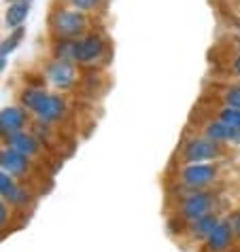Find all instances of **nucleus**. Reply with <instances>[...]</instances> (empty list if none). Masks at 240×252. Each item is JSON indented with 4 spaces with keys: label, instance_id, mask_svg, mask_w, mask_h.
Here are the masks:
<instances>
[{
    "label": "nucleus",
    "instance_id": "f257e3e1",
    "mask_svg": "<svg viewBox=\"0 0 240 252\" xmlns=\"http://www.w3.org/2000/svg\"><path fill=\"white\" fill-rule=\"evenodd\" d=\"M53 58L66 60L79 66H94L107 58L109 38L102 32L91 30L79 38H58L53 40Z\"/></svg>",
    "mask_w": 240,
    "mask_h": 252
},
{
    "label": "nucleus",
    "instance_id": "f03ea898",
    "mask_svg": "<svg viewBox=\"0 0 240 252\" xmlns=\"http://www.w3.org/2000/svg\"><path fill=\"white\" fill-rule=\"evenodd\" d=\"M94 15L77 9L73 4H64L53 0L47 13V30L53 40L58 38H79L91 32Z\"/></svg>",
    "mask_w": 240,
    "mask_h": 252
},
{
    "label": "nucleus",
    "instance_id": "7ed1b4c3",
    "mask_svg": "<svg viewBox=\"0 0 240 252\" xmlns=\"http://www.w3.org/2000/svg\"><path fill=\"white\" fill-rule=\"evenodd\" d=\"M22 106L26 110H30V113L45 125L62 121L68 113L64 97L58 95V94H49L45 89H39V87L24 89L22 92Z\"/></svg>",
    "mask_w": 240,
    "mask_h": 252
},
{
    "label": "nucleus",
    "instance_id": "20e7f679",
    "mask_svg": "<svg viewBox=\"0 0 240 252\" xmlns=\"http://www.w3.org/2000/svg\"><path fill=\"white\" fill-rule=\"evenodd\" d=\"M45 79L51 87L60 89V92H68V89H73L77 85V81H79V64L53 58L51 62H47V66H45Z\"/></svg>",
    "mask_w": 240,
    "mask_h": 252
},
{
    "label": "nucleus",
    "instance_id": "39448f33",
    "mask_svg": "<svg viewBox=\"0 0 240 252\" xmlns=\"http://www.w3.org/2000/svg\"><path fill=\"white\" fill-rule=\"evenodd\" d=\"M221 155V149H219V142L210 138H196L192 142H187L185 151H183V157H185L187 163H200V161H213Z\"/></svg>",
    "mask_w": 240,
    "mask_h": 252
},
{
    "label": "nucleus",
    "instance_id": "423d86ee",
    "mask_svg": "<svg viewBox=\"0 0 240 252\" xmlns=\"http://www.w3.org/2000/svg\"><path fill=\"white\" fill-rule=\"evenodd\" d=\"M28 123V113L24 106H6L0 110V138L6 140L9 136L24 131Z\"/></svg>",
    "mask_w": 240,
    "mask_h": 252
},
{
    "label": "nucleus",
    "instance_id": "0eeeda50",
    "mask_svg": "<svg viewBox=\"0 0 240 252\" xmlns=\"http://www.w3.org/2000/svg\"><path fill=\"white\" fill-rule=\"evenodd\" d=\"M210 210H213V197H210L208 193H192L189 197H185L181 206V216L185 220H198L202 219V216L210 214Z\"/></svg>",
    "mask_w": 240,
    "mask_h": 252
},
{
    "label": "nucleus",
    "instance_id": "6e6552de",
    "mask_svg": "<svg viewBox=\"0 0 240 252\" xmlns=\"http://www.w3.org/2000/svg\"><path fill=\"white\" fill-rule=\"evenodd\" d=\"M217 167L213 163H198V165H187L181 172V180L187 187H206L215 180Z\"/></svg>",
    "mask_w": 240,
    "mask_h": 252
},
{
    "label": "nucleus",
    "instance_id": "1a4fd4ad",
    "mask_svg": "<svg viewBox=\"0 0 240 252\" xmlns=\"http://www.w3.org/2000/svg\"><path fill=\"white\" fill-rule=\"evenodd\" d=\"M0 197L13 206H24L30 201V195H28L19 185H15V180L11 178V174L4 172L2 167H0Z\"/></svg>",
    "mask_w": 240,
    "mask_h": 252
},
{
    "label": "nucleus",
    "instance_id": "9d476101",
    "mask_svg": "<svg viewBox=\"0 0 240 252\" xmlns=\"http://www.w3.org/2000/svg\"><path fill=\"white\" fill-rule=\"evenodd\" d=\"M28 165L30 163H28V157L24 153L11 149V146L0 149V167L4 172H9L11 176H24V174H28Z\"/></svg>",
    "mask_w": 240,
    "mask_h": 252
},
{
    "label": "nucleus",
    "instance_id": "9b49d317",
    "mask_svg": "<svg viewBox=\"0 0 240 252\" xmlns=\"http://www.w3.org/2000/svg\"><path fill=\"white\" fill-rule=\"evenodd\" d=\"M30 4L32 2H26V0H17V2H11L6 4V11H4V26L9 30H15V28L24 26L28 15H30Z\"/></svg>",
    "mask_w": 240,
    "mask_h": 252
},
{
    "label": "nucleus",
    "instance_id": "f8f14e48",
    "mask_svg": "<svg viewBox=\"0 0 240 252\" xmlns=\"http://www.w3.org/2000/svg\"><path fill=\"white\" fill-rule=\"evenodd\" d=\"M232 235H234V227H232V222H221L219 220L217 222V227L213 229V233L208 235V250H213V252H221L230 246V242H232Z\"/></svg>",
    "mask_w": 240,
    "mask_h": 252
},
{
    "label": "nucleus",
    "instance_id": "ddd939ff",
    "mask_svg": "<svg viewBox=\"0 0 240 252\" xmlns=\"http://www.w3.org/2000/svg\"><path fill=\"white\" fill-rule=\"evenodd\" d=\"M6 146H11V149H15L19 153H24L26 157H32V155H37L39 153V140L30 136V134H26V131H17V134H13L4 140Z\"/></svg>",
    "mask_w": 240,
    "mask_h": 252
},
{
    "label": "nucleus",
    "instance_id": "4468645a",
    "mask_svg": "<svg viewBox=\"0 0 240 252\" xmlns=\"http://www.w3.org/2000/svg\"><path fill=\"white\" fill-rule=\"evenodd\" d=\"M24 36H26V28L19 26V28H15V30H11L9 36H6L2 43H0V72H2L4 66H6V58H9V55L15 51L17 45H22Z\"/></svg>",
    "mask_w": 240,
    "mask_h": 252
},
{
    "label": "nucleus",
    "instance_id": "2eb2a0df",
    "mask_svg": "<svg viewBox=\"0 0 240 252\" xmlns=\"http://www.w3.org/2000/svg\"><path fill=\"white\" fill-rule=\"evenodd\" d=\"M234 129L236 127H230V125L223 121H215V123L206 125L204 134H206V138L215 140V142H232V140H234Z\"/></svg>",
    "mask_w": 240,
    "mask_h": 252
},
{
    "label": "nucleus",
    "instance_id": "dca6fc26",
    "mask_svg": "<svg viewBox=\"0 0 240 252\" xmlns=\"http://www.w3.org/2000/svg\"><path fill=\"white\" fill-rule=\"evenodd\" d=\"M217 216L213 214H206L202 216V219L194 220V227H192V235L198 237V240H208V235L213 233V229L217 227Z\"/></svg>",
    "mask_w": 240,
    "mask_h": 252
},
{
    "label": "nucleus",
    "instance_id": "f3484780",
    "mask_svg": "<svg viewBox=\"0 0 240 252\" xmlns=\"http://www.w3.org/2000/svg\"><path fill=\"white\" fill-rule=\"evenodd\" d=\"M70 4L77 6V9H81V11H85V13H89V15H94V13H102L104 11V6L109 4V0H73Z\"/></svg>",
    "mask_w": 240,
    "mask_h": 252
},
{
    "label": "nucleus",
    "instance_id": "a211bd4d",
    "mask_svg": "<svg viewBox=\"0 0 240 252\" xmlns=\"http://www.w3.org/2000/svg\"><path fill=\"white\" fill-rule=\"evenodd\" d=\"M219 121L228 123L230 127H240V108H221L219 110Z\"/></svg>",
    "mask_w": 240,
    "mask_h": 252
},
{
    "label": "nucleus",
    "instance_id": "6ab92c4d",
    "mask_svg": "<svg viewBox=\"0 0 240 252\" xmlns=\"http://www.w3.org/2000/svg\"><path fill=\"white\" fill-rule=\"evenodd\" d=\"M225 102L232 108H240V85H232L228 92H225Z\"/></svg>",
    "mask_w": 240,
    "mask_h": 252
},
{
    "label": "nucleus",
    "instance_id": "aec40b11",
    "mask_svg": "<svg viewBox=\"0 0 240 252\" xmlns=\"http://www.w3.org/2000/svg\"><path fill=\"white\" fill-rule=\"evenodd\" d=\"M6 219H9V212H6V208H4V201L0 199V229L4 227V222H6Z\"/></svg>",
    "mask_w": 240,
    "mask_h": 252
},
{
    "label": "nucleus",
    "instance_id": "412c9836",
    "mask_svg": "<svg viewBox=\"0 0 240 252\" xmlns=\"http://www.w3.org/2000/svg\"><path fill=\"white\" fill-rule=\"evenodd\" d=\"M232 68H234L236 76H240V55H236V58L232 60Z\"/></svg>",
    "mask_w": 240,
    "mask_h": 252
},
{
    "label": "nucleus",
    "instance_id": "4be33fe9",
    "mask_svg": "<svg viewBox=\"0 0 240 252\" xmlns=\"http://www.w3.org/2000/svg\"><path fill=\"white\" fill-rule=\"evenodd\" d=\"M232 227H234V231L240 235V214H236V216H234V220H232Z\"/></svg>",
    "mask_w": 240,
    "mask_h": 252
},
{
    "label": "nucleus",
    "instance_id": "5701e85b",
    "mask_svg": "<svg viewBox=\"0 0 240 252\" xmlns=\"http://www.w3.org/2000/svg\"><path fill=\"white\" fill-rule=\"evenodd\" d=\"M232 142H240V127L234 129V140H232Z\"/></svg>",
    "mask_w": 240,
    "mask_h": 252
},
{
    "label": "nucleus",
    "instance_id": "b1692460",
    "mask_svg": "<svg viewBox=\"0 0 240 252\" xmlns=\"http://www.w3.org/2000/svg\"><path fill=\"white\" fill-rule=\"evenodd\" d=\"M11 2H17V0H6V4H11ZM26 2H32V0H26Z\"/></svg>",
    "mask_w": 240,
    "mask_h": 252
},
{
    "label": "nucleus",
    "instance_id": "393cba45",
    "mask_svg": "<svg viewBox=\"0 0 240 252\" xmlns=\"http://www.w3.org/2000/svg\"><path fill=\"white\" fill-rule=\"evenodd\" d=\"M236 43H238V47H240V36H238V40H236Z\"/></svg>",
    "mask_w": 240,
    "mask_h": 252
},
{
    "label": "nucleus",
    "instance_id": "a878e982",
    "mask_svg": "<svg viewBox=\"0 0 240 252\" xmlns=\"http://www.w3.org/2000/svg\"><path fill=\"white\" fill-rule=\"evenodd\" d=\"M236 26H238V30H240V22H238V24H236Z\"/></svg>",
    "mask_w": 240,
    "mask_h": 252
}]
</instances>
